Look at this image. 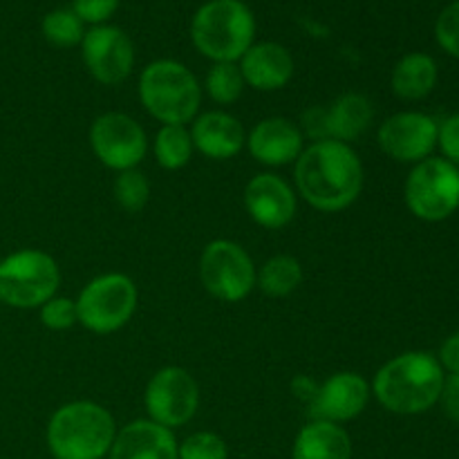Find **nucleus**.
<instances>
[{"label": "nucleus", "instance_id": "nucleus-1", "mask_svg": "<svg viewBox=\"0 0 459 459\" xmlns=\"http://www.w3.org/2000/svg\"><path fill=\"white\" fill-rule=\"evenodd\" d=\"M363 164L350 143L323 139L305 146L294 161L296 195L323 213L352 206L363 191Z\"/></svg>", "mask_w": 459, "mask_h": 459}, {"label": "nucleus", "instance_id": "nucleus-2", "mask_svg": "<svg viewBox=\"0 0 459 459\" xmlns=\"http://www.w3.org/2000/svg\"><path fill=\"white\" fill-rule=\"evenodd\" d=\"M444 368L437 357L421 350L397 354L377 370L370 388L377 402L393 415H424L439 403Z\"/></svg>", "mask_w": 459, "mask_h": 459}, {"label": "nucleus", "instance_id": "nucleus-3", "mask_svg": "<svg viewBox=\"0 0 459 459\" xmlns=\"http://www.w3.org/2000/svg\"><path fill=\"white\" fill-rule=\"evenodd\" d=\"M117 430L108 408L79 399L54 411L45 439L54 459H103L110 453Z\"/></svg>", "mask_w": 459, "mask_h": 459}, {"label": "nucleus", "instance_id": "nucleus-4", "mask_svg": "<svg viewBox=\"0 0 459 459\" xmlns=\"http://www.w3.org/2000/svg\"><path fill=\"white\" fill-rule=\"evenodd\" d=\"M139 101L161 126H186L200 115L202 85L184 63L160 58L139 74Z\"/></svg>", "mask_w": 459, "mask_h": 459}, {"label": "nucleus", "instance_id": "nucleus-5", "mask_svg": "<svg viewBox=\"0 0 459 459\" xmlns=\"http://www.w3.org/2000/svg\"><path fill=\"white\" fill-rule=\"evenodd\" d=\"M191 40L213 63H238L255 43V16L242 0H209L191 21Z\"/></svg>", "mask_w": 459, "mask_h": 459}, {"label": "nucleus", "instance_id": "nucleus-6", "mask_svg": "<svg viewBox=\"0 0 459 459\" xmlns=\"http://www.w3.org/2000/svg\"><path fill=\"white\" fill-rule=\"evenodd\" d=\"M61 285L58 263L40 249H21L0 260V303L13 309H40Z\"/></svg>", "mask_w": 459, "mask_h": 459}, {"label": "nucleus", "instance_id": "nucleus-7", "mask_svg": "<svg viewBox=\"0 0 459 459\" xmlns=\"http://www.w3.org/2000/svg\"><path fill=\"white\" fill-rule=\"evenodd\" d=\"M139 290L126 273L110 272L92 278L76 296L79 323L92 334H115L137 312Z\"/></svg>", "mask_w": 459, "mask_h": 459}, {"label": "nucleus", "instance_id": "nucleus-8", "mask_svg": "<svg viewBox=\"0 0 459 459\" xmlns=\"http://www.w3.org/2000/svg\"><path fill=\"white\" fill-rule=\"evenodd\" d=\"M408 211L424 222H444L459 209V166L429 157L412 166L403 186Z\"/></svg>", "mask_w": 459, "mask_h": 459}, {"label": "nucleus", "instance_id": "nucleus-9", "mask_svg": "<svg viewBox=\"0 0 459 459\" xmlns=\"http://www.w3.org/2000/svg\"><path fill=\"white\" fill-rule=\"evenodd\" d=\"M254 258L233 240L209 242L200 255V281L213 299L222 303H240L255 287Z\"/></svg>", "mask_w": 459, "mask_h": 459}, {"label": "nucleus", "instance_id": "nucleus-10", "mask_svg": "<svg viewBox=\"0 0 459 459\" xmlns=\"http://www.w3.org/2000/svg\"><path fill=\"white\" fill-rule=\"evenodd\" d=\"M148 420L164 429H179L195 417L200 408V385L195 377L179 366L157 370L143 393Z\"/></svg>", "mask_w": 459, "mask_h": 459}, {"label": "nucleus", "instance_id": "nucleus-11", "mask_svg": "<svg viewBox=\"0 0 459 459\" xmlns=\"http://www.w3.org/2000/svg\"><path fill=\"white\" fill-rule=\"evenodd\" d=\"M90 148L106 169L124 173L137 169L148 152L146 130L126 112H103L90 126Z\"/></svg>", "mask_w": 459, "mask_h": 459}, {"label": "nucleus", "instance_id": "nucleus-12", "mask_svg": "<svg viewBox=\"0 0 459 459\" xmlns=\"http://www.w3.org/2000/svg\"><path fill=\"white\" fill-rule=\"evenodd\" d=\"M81 56L90 76L101 85H119L134 70V45L124 30L97 25L85 30Z\"/></svg>", "mask_w": 459, "mask_h": 459}, {"label": "nucleus", "instance_id": "nucleus-13", "mask_svg": "<svg viewBox=\"0 0 459 459\" xmlns=\"http://www.w3.org/2000/svg\"><path fill=\"white\" fill-rule=\"evenodd\" d=\"M439 124L426 112L406 110L388 117L377 130L379 148L399 164H420L437 148Z\"/></svg>", "mask_w": 459, "mask_h": 459}, {"label": "nucleus", "instance_id": "nucleus-14", "mask_svg": "<svg viewBox=\"0 0 459 459\" xmlns=\"http://www.w3.org/2000/svg\"><path fill=\"white\" fill-rule=\"evenodd\" d=\"M372 397L370 381L359 372H336L318 384L316 394L307 403L309 417L330 424H348L366 411Z\"/></svg>", "mask_w": 459, "mask_h": 459}, {"label": "nucleus", "instance_id": "nucleus-15", "mask_svg": "<svg viewBox=\"0 0 459 459\" xmlns=\"http://www.w3.org/2000/svg\"><path fill=\"white\" fill-rule=\"evenodd\" d=\"M245 209L258 227L278 231L296 218L299 195L276 173H258L245 186Z\"/></svg>", "mask_w": 459, "mask_h": 459}, {"label": "nucleus", "instance_id": "nucleus-16", "mask_svg": "<svg viewBox=\"0 0 459 459\" xmlns=\"http://www.w3.org/2000/svg\"><path fill=\"white\" fill-rule=\"evenodd\" d=\"M247 148L258 164L278 166L294 164L305 151V137L299 124L285 117H269L258 121L247 134Z\"/></svg>", "mask_w": 459, "mask_h": 459}, {"label": "nucleus", "instance_id": "nucleus-17", "mask_svg": "<svg viewBox=\"0 0 459 459\" xmlns=\"http://www.w3.org/2000/svg\"><path fill=\"white\" fill-rule=\"evenodd\" d=\"M191 137L195 151L215 161L233 160L247 146L245 126L227 110H209L197 115L193 119Z\"/></svg>", "mask_w": 459, "mask_h": 459}, {"label": "nucleus", "instance_id": "nucleus-18", "mask_svg": "<svg viewBox=\"0 0 459 459\" xmlns=\"http://www.w3.org/2000/svg\"><path fill=\"white\" fill-rule=\"evenodd\" d=\"M242 79L249 88L258 92H276L282 90L294 76V56L290 49L273 40L254 43L238 61Z\"/></svg>", "mask_w": 459, "mask_h": 459}, {"label": "nucleus", "instance_id": "nucleus-19", "mask_svg": "<svg viewBox=\"0 0 459 459\" xmlns=\"http://www.w3.org/2000/svg\"><path fill=\"white\" fill-rule=\"evenodd\" d=\"M179 442L170 429L134 420L117 430L108 459H178Z\"/></svg>", "mask_w": 459, "mask_h": 459}, {"label": "nucleus", "instance_id": "nucleus-20", "mask_svg": "<svg viewBox=\"0 0 459 459\" xmlns=\"http://www.w3.org/2000/svg\"><path fill=\"white\" fill-rule=\"evenodd\" d=\"M352 437L343 426L316 420L299 430L291 446V459H352Z\"/></svg>", "mask_w": 459, "mask_h": 459}, {"label": "nucleus", "instance_id": "nucleus-21", "mask_svg": "<svg viewBox=\"0 0 459 459\" xmlns=\"http://www.w3.org/2000/svg\"><path fill=\"white\" fill-rule=\"evenodd\" d=\"M325 119L327 137L334 142L350 143L370 128L372 119H375V108L366 94L345 92L330 108H325Z\"/></svg>", "mask_w": 459, "mask_h": 459}, {"label": "nucleus", "instance_id": "nucleus-22", "mask_svg": "<svg viewBox=\"0 0 459 459\" xmlns=\"http://www.w3.org/2000/svg\"><path fill=\"white\" fill-rule=\"evenodd\" d=\"M439 79L437 63L426 52H411L397 61L390 74L394 97L403 101H421L435 90Z\"/></svg>", "mask_w": 459, "mask_h": 459}, {"label": "nucleus", "instance_id": "nucleus-23", "mask_svg": "<svg viewBox=\"0 0 459 459\" xmlns=\"http://www.w3.org/2000/svg\"><path fill=\"white\" fill-rule=\"evenodd\" d=\"M300 282H303V264L290 254L272 255L255 273V287L272 299H285L294 294Z\"/></svg>", "mask_w": 459, "mask_h": 459}, {"label": "nucleus", "instance_id": "nucleus-24", "mask_svg": "<svg viewBox=\"0 0 459 459\" xmlns=\"http://www.w3.org/2000/svg\"><path fill=\"white\" fill-rule=\"evenodd\" d=\"M152 152H155V160L161 169H184L195 152L191 130L186 126H161L155 134V142H152Z\"/></svg>", "mask_w": 459, "mask_h": 459}, {"label": "nucleus", "instance_id": "nucleus-25", "mask_svg": "<svg viewBox=\"0 0 459 459\" xmlns=\"http://www.w3.org/2000/svg\"><path fill=\"white\" fill-rule=\"evenodd\" d=\"M45 40L54 48H76L85 36V22L74 13V9H52L40 22Z\"/></svg>", "mask_w": 459, "mask_h": 459}, {"label": "nucleus", "instance_id": "nucleus-26", "mask_svg": "<svg viewBox=\"0 0 459 459\" xmlns=\"http://www.w3.org/2000/svg\"><path fill=\"white\" fill-rule=\"evenodd\" d=\"M245 79L238 63H213L204 79V90L209 99L218 106H231L245 92Z\"/></svg>", "mask_w": 459, "mask_h": 459}, {"label": "nucleus", "instance_id": "nucleus-27", "mask_svg": "<svg viewBox=\"0 0 459 459\" xmlns=\"http://www.w3.org/2000/svg\"><path fill=\"white\" fill-rule=\"evenodd\" d=\"M112 193L119 209H124L126 213H142L151 200V182L142 170H124L117 173Z\"/></svg>", "mask_w": 459, "mask_h": 459}, {"label": "nucleus", "instance_id": "nucleus-28", "mask_svg": "<svg viewBox=\"0 0 459 459\" xmlns=\"http://www.w3.org/2000/svg\"><path fill=\"white\" fill-rule=\"evenodd\" d=\"M178 459H229V446L218 433L197 430L179 442Z\"/></svg>", "mask_w": 459, "mask_h": 459}, {"label": "nucleus", "instance_id": "nucleus-29", "mask_svg": "<svg viewBox=\"0 0 459 459\" xmlns=\"http://www.w3.org/2000/svg\"><path fill=\"white\" fill-rule=\"evenodd\" d=\"M40 312V323L52 332H65L79 323V314H76V300L65 299V296H54L49 299Z\"/></svg>", "mask_w": 459, "mask_h": 459}, {"label": "nucleus", "instance_id": "nucleus-30", "mask_svg": "<svg viewBox=\"0 0 459 459\" xmlns=\"http://www.w3.org/2000/svg\"><path fill=\"white\" fill-rule=\"evenodd\" d=\"M435 40L448 56L459 58V0H453L439 12L435 21Z\"/></svg>", "mask_w": 459, "mask_h": 459}, {"label": "nucleus", "instance_id": "nucleus-31", "mask_svg": "<svg viewBox=\"0 0 459 459\" xmlns=\"http://www.w3.org/2000/svg\"><path fill=\"white\" fill-rule=\"evenodd\" d=\"M121 0H74L72 9L85 25H106L115 12L119 9Z\"/></svg>", "mask_w": 459, "mask_h": 459}, {"label": "nucleus", "instance_id": "nucleus-32", "mask_svg": "<svg viewBox=\"0 0 459 459\" xmlns=\"http://www.w3.org/2000/svg\"><path fill=\"white\" fill-rule=\"evenodd\" d=\"M437 146L439 151H442L444 160L459 166V112L446 117V119L439 124Z\"/></svg>", "mask_w": 459, "mask_h": 459}, {"label": "nucleus", "instance_id": "nucleus-33", "mask_svg": "<svg viewBox=\"0 0 459 459\" xmlns=\"http://www.w3.org/2000/svg\"><path fill=\"white\" fill-rule=\"evenodd\" d=\"M300 133L303 137H309L314 142H323V139H330L327 137V119H325V108L321 106H312L309 110L303 112L300 117Z\"/></svg>", "mask_w": 459, "mask_h": 459}, {"label": "nucleus", "instance_id": "nucleus-34", "mask_svg": "<svg viewBox=\"0 0 459 459\" xmlns=\"http://www.w3.org/2000/svg\"><path fill=\"white\" fill-rule=\"evenodd\" d=\"M444 412L453 424L459 426V375H448L444 379L442 397H439Z\"/></svg>", "mask_w": 459, "mask_h": 459}, {"label": "nucleus", "instance_id": "nucleus-35", "mask_svg": "<svg viewBox=\"0 0 459 459\" xmlns=\"http://www.w3.org/2000/svg\"><path fill=\"white\" fill-rule=\"evenodd\" d=\"M439 366L444 368V372L448 375H459V332L448 336L446 341L442 343L437 354Z\"/></svg>", "mask_w": 459, "mask_h": 459}, {"label": "nucleus", "instance_id": "nucleus-36", "mask_svg": "<svg viewBox=\"0 0 459 459\" xmlns=\"http://www.w3.org/2000/svg\"><path fill=\"white\" fill-rule=\"evenodd\" d=\"M316 390H318V384L307 375H299L294 381H291V393H294L296 399H300V402L305 403L312 402Z\"/></svg>", "mask_w": 459, "mask_h": 459}]
</instances>
